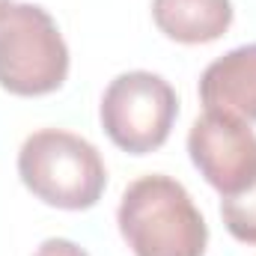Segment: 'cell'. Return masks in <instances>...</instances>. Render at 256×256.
I'll return each instance as SVG.
<instances>
[{
    "instance_id": "1",
    "label": "cell",
    "mask_w": 256,
    "mask_h": 256,
    "mask_svg": "<svg viewBox=\"0 0 256 256\" xmlns=\"http://www.w3.org/2000/svg\"><path fill=\"white\" fill-rule=\"evenodd\" d=\"M116 224L134 256H202L208 226L182 182L149 173L122 191Z\"/></svg>"
},
{
    "instance_id": "2",
    "label": "cell",
    "mask_w": 256,
    "mask_h": 256,
    "mask_svg": "<svg viewBox=\"0 0 256 256\" xmlns=\"http://www.w3.org/2000/svg\"><path fill=\"white\" fill-rule=\"evenodd\" d=\"M18 176L36 200L63 212L92 208L108 188L98 149L66 128H39L21 143Z\"/></svg>"
},
{
    "instance_id": "3",
    "label": "cell",
    "mask_w": 256,
    "mask_h": 256,
    "mask_svg": "<svg viewBox=\"0 0 256 256\" xmlns=\"http://www.w3.org/2000/svg\"><path fill=\"white\" fill-rule=\"evenodd\" d=\"M68 78V45L39 3H9L0 12V86L21 98L57 92Z\"/></svg>"
},
{
    "instance_id": "4",
    "label": "cell",
    "mask_w": 256,
    "mask_h": 256,
    "mask_svg": "<svg viewBox=\"0 0 256 256\" xmlns=\"http://www.w3.org/2000/svg\"><path fill=\"white\" fill-rule=\"evenodd\" d=\"M179 116V96L155 72L134 68L116 74L98 104V120L114 146L128 155L161 149Z\"/></svg>"
},
{
    "instance_id": "5",
    "label": "cell",
    "mask_w": 256,
    "mask_h": 256,
    "mask_svg": "<svg viewBox=\"0 0 256 256\" xmlns=\"http://www.w3.org/2000/svg\"><path fill=\"white\" fill-rule=\"evenodd\" d=\"M188 155L200 176L220 194L236 196L256 182V134L250 122L206 110L188 131Z\"/></svg>"
},
{
    "instance_id": "6",
    "label": "cell",
    "mask_w": 256,
    "mask_h": 256,
    "mask_svg": "<svg viewBox=\"0 0 256 256\" xmlns=\"http://www.w3.org/2000/svg\"><path fill=\"white\" fill-rule=\"evenodd\" d=\"M200 102L206 110L256 122V42L238 45L206 66L200 78Z\"/></svg>"
},
{
    "instance_id": "7",
    "label": "cell",
    "mask_w": 256,
    "mask_h": 256,
    "mask_svg": "<svg viewBox=\"0 0 256 256\" xmlns=\"http://www.w3.org/2000/svg\"><path fill=\"white\" fill-rule=\"evenodd\" d=\"M232 0H152L155 27L179 45L218 42L232 24Z\"/></svg>"
},
{
    "instance_id": "8",
    "label": "cell",
    "mask_w": 256,
    "mask_h": 256,
    "mask_svg": "<svg viewBox=\"0 0 256 256\" xmlns=\"http://www.w3.org/2000/svg\"><path fill=\"white\" fill-rule=\"evenodd\" d=\"M220 218L230 236L242 244H256V182L248 191L220 200Z\"/></svg>"
},
{
    "instance_id": "9",
    "label": "cell",
    "mask_w": 256,
    "mask_h": 256,
    "mask_svg": "<svg viewBox=\"0 0 256 256\" xmlns=\"http://www.w3.org/2000/svg\"><path fill=\"white\" fill-rule=\"evenodd\" d=\"M33 256H90L80 244H74L72 238H45Z\"/></svg>"
},
{
    "instance_id": "10",
    "label": "cell",
    "mask_w": 256,
    "mask_h": 256,
    "mask_svg": "<svg viewBox=\"0 0 256 256\" xmlns=\"http://www.w3.org/2000/svg\"><path fill=\"white\" fill-rule=\"evenodd\" d=\"M9 3H12V0H0V12H3V9H6Z\"/></svg>"
}]
</instances>
